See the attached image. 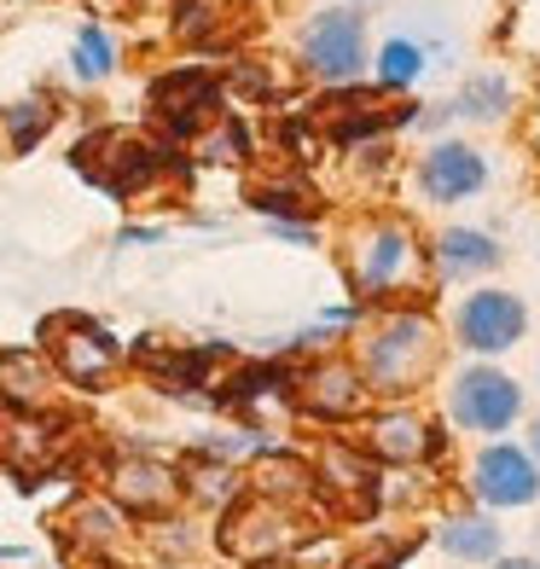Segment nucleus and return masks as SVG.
Wrapping results in <instances>:
<instances>
[{"mask_svg": "<svg viewBox=\"0 0 540 569\" xmlns=\"http://www.w3.org/2000/svg\"><path fill=\"white\" fill-rule=\"evenodd\" d=\"M372 401H413L442 367V331L424 308H383L354 355Z\"/></svg>", "mask_w": 540, "mask_h": 569, "instance_id": "nucleus-1", "label": "nucleus"}, {"mask_svg": "<svg viewBox=\"0 0 540 569\" xmlns=\"http://www.w3.org/2000/svg\"><path fill=\"white\" fill-rule=\"evenodd\" d=\"M343 273L360 308H401V297H419L430 284V250L401 216H378L349 232Z\"/></svg>", "mask_w": 540, "mask_h": 569, "instance_id": "nucleus-2", "label": "nucleus"}, {"mask_svg": "<svg viewBox=\"0 0 540 569\" xmlns=\"http://www.w3.org/2000/svg\"><path fill=\"white\" fill-rule=\"evenodd\" d=\"M41 343L59 383H76V390H106L122 367V343L88 315H53L41 326Z\"/></svg>", "mask_w": 540, "mask_h": 569, "instance_id": "nucleus-3", "label": "nucleus"}, {"mask_svg": "<svg viewBox=\"0 0 540 569\" xmlns=\"http://www.w3.org/2000/svg\"><path fill=\"white\" fill-rule=\"evenodd\" d=\"M302 70L326 88H354L367 70V18L354 7H326L302 23Z\"/></svg>", "mask_w": 540, "mask_h": 569, "instance_id": "nucleus-4", "label": "nucleus"}, {"mask_svg": "<svg viewBox=\"0 0 540 569\" xmlns=\"http://www.w3.org/2000/svg\"><path fill=\"white\" fill-rule=\"evenodd\" d=\"M448 419L459 430H471V436H500L523 419V383L500 372L494 360H477V367H466L453 378V390H448Z\"/></svg>", "mask_w": 540, "mask_h": 569, "instance_id": "nucleus-5", "label": "nucleus"}, {"mask_svg": "<svg viewBox=\"0 0 540 569\" xmlns=\"http://www.w3.org/2000/svg\"><path fill=\"white\" fill-rule=\"evenodd\" d=\"M302 540V511L297 506H273L262 495H239L221 517V552L239 563H273Z\"/></svg>", "mask_w": 540, "mask_h": 569, "instance_id": "nucleus-6", "label": "nucleus"}, {"mask_svg": "<svg viewBox=\"0 0 540 569\" xmlns=\"http://www.w3.org/2000/svg\"><path fill=\"white\" fill-rule=\"evenodd\" d=\"M291 401L308 412V419H320V425H360L372 412L367 378H360L354 355H343V349L308 360V367L297 372V383H291Z\"/></svg>", "mask_w": 540, "mask_h": 569, "instance_id": "nucleus-7", "label": "nucleus"}, {"mask_svg": "<svg viewBox=\"0 0 540 569\" xmlns=\"http://www.w3.org/2000/svg\"><path fill=\"white\" fill-rule=\"evenodd\" d=\"M360 453L383 471H413V465L442 453V436L413 401H383L360 419Z\"/></svg>", "mask_w": 540, "mask_h": 569, "instance_id": "nucleus-8", "label": "nucleus"}, {"mask_svg": "<svg viewBox=\"0 0 540 569\" xmlns=\"http://www.w3.org/2000/svg\"><path fill=\"white\" fill-rule=\"evenodd\" d=\"M523 338H529V308L518 291L482 284V291H471L453 308V343L471 355H511Z\"/></svg>", "mask_w": 540, "mask_h": 569, "instance_id": "nucleus-9", "label": "nucleus"}, {"mask_svg": "<svg viewBox=\"0 0 540 569\" xmlns=\"http://www.w3.org/2000/svg\"><path fill=\"white\" fill-rule=\"evenodd\" d=\"M308 471H314V495L338 506V517H367L383 500V471L360 453V442H343V436H331L308 459Z\"/></svg>", "mask_w": 540, "mask_h": 569, "instance_id": "nucleus-10", "label": "nucleus"}, {"mask_svg": "<svg viewBox=\"0 0 540 569\" xmlns=\"http://www.w3.org/2000/svg\"><path fill=\"white\" fill-rule=\"evenodd\" d=\"M471 500L477 511L500 517V511H523L540 500V465L518 448V442H488L477 459H471Z\"/></svg>", "mask_w": 540, "mask_h": 569, "instance_id": "nucleus-11", "label": "nucleus"}, {"mask_svg": "<svg viewBox=\"0 0 540 569\" xmlns=\"http://www.w3.org/2000/svg\"><path fill=\"white\" fill-rule=\"evenodd\" d=\"M106 500L122 517H169L180 506V465L158 453H117L106 465Z\"/></svg>", "mask_w": 540, "mask_h": 569, "instance_id": "nucleus-12", "label": "nucleus"}, {"mask_svg": "<svg viewBox=\"0 0 540 569\" xmlns=\"http://www.w3.org/2000/svg\"><path fill=\"white\" fill-rule=\"evenodd\" d=\"M419 192L424 203H466L488 192V158L466 140H436L419 158Z\"/></svg>", "mask_w": 540, "mask_h": 569, "instance_id": "nucleus-13", "label": "nucleus"}, {"mask_svg": "<svg viewBox=\"0 0 540 569\" xmlns=\"http://www.w3.org/2000/svg\"><path fill=\"white\" fill-rule=\"evenodd\" d=\"M0 459L18 471V488L30 495L41 482V471L59 459V425L47 419V412H12L7 425H0Z\"/></svg>", "mask_w": 540, "mask_h": 569, "instance_id": "nucleus-14", "label": "nucleus"}, {"mask_svg": "<svg viewBox=\"0 0 540 569\" xmlns=\"http://www.w3.org/2000/svg\"><path fill=\"white\" fill-rule=\"evenodd\" d=\"M216 76L210 70H180V76H163L158 88H151V106H158V117H163V128L169 134H198L203 122H210V111H216Z\"/></svg>", "mask_w": 540, "mask_h": 569, "instance_id": "nucleus-15", "label": "nucleus"}, {"mask_svg": "<svg viewBox=\"0 0 540 569\" xmlns=\"http://www.w3.org/2000/svg\"><path fill=\"white\" fill-rule=\"evenodd\" d=\"M59 390V372L47 367L41 349H7L0 355V401L12 412H47Z\"/></svg>", "mask_w": 540, "mask_h": 569, "instance_id": "nucleus-16", "label": "nucleus"}, {"mask_svg": "<svg viewBox=\"0 0 540 569\" xmlns=\"http://www.w3.org/2000/svg\"><path fill=\"white\" fill-rule=\"evenodd\" d=\"M436 547H442L453 563H494V558H506V529H500L488 511L466 506V511H448V517H442Z\"/></svg>", "mask_w": 540, "mask_h": 569, "instance_id": "nucleus-17", "label": "nucleus"}, {"mask_svg": "<svg viewBox=\"0 0 540 569\" xmlns=\"http://www.w3.org/2000/svg\"><path fill=\"white\" fill-rule=\"evenodd\" d=\"M500 256L506 250L494 244V232H482V227H442V232H436L430 262H436V273H448V279H477V273H494Z\"/></svg>", "mask_w": 540, "mask_h": 569, "instance_id": "nucleus-18", "label": "nucleus"}, {"mask_svg": "<svg viewBox=\"0 0 540 569\" xmlns=\"http://www.w3.org/2000/svg\"><path fill=\"white\" fill-rule=\"evenodd\" d=\"M64 540H70V547H82V552H117L122 540H128V517H122L106 495H88V500L70 506Z\"/></svg>", "mask_w": 540, "mask_h": 569, "instance_id": "nucleus-19", "label": "nucleus"}, {"mask_svg": "<svg viewBox=\"0 0 540 569\" xmlns=\"http://www.w3.org/2000/svg\"><path fill=\"white\" fill-rule=\"evenodd\" d=\"M244 495V471L233 459H216V453H198L192 465H180V500H198V506H233Z\"/></svg>", "mask_w": 540, "mask_h": 569, "instance_id": "nucleus-20", "label": "nucleus"}, {"mask_svg": "<svg viewBox=\"0 0 540 569\" xmlns=\"http://www.w3.org/2000/svg\"><path fill=\"white\" fill-rule=\"evenodd\" d=\"M424 70H430V47L419 36H390L372 59V82L383 93H407V88H419Z\"/></svg>", "mask_w": 540, "mask_h": 569, "instance_id": "nucleus-21", "label": "nucleus"}, {"mask_svg": "<svg viewBox=\"0 0 540 569\" xmlns=\"http://www.w3.org/2000/svg\"><path fill=\"white\" fill-rule=\"evenodd\" d=\"M511 99H518V88H511L506 70H477L466 88L453 93V117H471V122H500L511 111Z\"/></svg>", "mask_w": 540, "mask_h": 569, "instance_id": "nucleus-22", "label": "nucleus"}, {"mask_svg": "<svg viewBox=\"0 0 540 569\" xmlns=\"http://www.w3.org/2000/svg\"><path fill=\"white\" fill-rule=\"evenodd\" d=\"M53 128V106L36 93V99H18V106L0 117V140H7V158H23V151H36L41 134Z\"/></svg>", "mask_w": 540, "mask_h": 569, "instance_id": "nucleus-23", "label": "nucleus"}, {"mask_svg": "<svg viewBox=\"0 0 540 569\" xmlns=\"http://www.w3.org/2000/svg\"><path fill=\"white\" fill-rule=\"evenodd\" d=\"M250 210L262 221H273V227H314V198H308L302 187H256Z\"/></svg>", "mask_w": 540, "mask_h": 569, "instance_id": "nucleus-24", "label": "nucleus"}, {"mask_svg": "<svg viewBox=\"0 0 540 569\" xmlns=\"http://www.w3.org/2000/svg\"><path fill=\"white\" fill-rule=\"evenodd\" d=\"M111 64H117L111 36L99 30V23H82V36H76V76H82V82H99V76H111Z\"/></svg>", "mask_w": 540, "mask_h": 569, "instance_id": "nucleus-25", "label": "nucleus"}, {"mask_svg": "<svg viewBox=\"0 0 540 569\" xmlns=\"http://www.w3.org/2000/svg\"><path fill=\"white\" fill-rule=\"evenodd\" d=\"M244 151H250L244 122H221V134L203 140V163H244Z\"/></svg>", "mask_w": 540, "mask_h": 569, "instance_id": "nucleus-26", "label": "nucleus"}, {"mask_svg": "<svg viewBox=\"0 0 540 569\" xmlns=\"http://www.w3.org/2000/svg\"><path fill=\"white\" fill-rule=\"evenodd\" d=\"M163 232L158 227H122V244H158Z\"/></svg>", "mask_w": 540, "mask_h": 569, "instance_id": "nucleus-27", "label": "nucleus"}, {"mask_svg": "<svg viewBox=\"0 0 540 569\" xmlns=\"http://www.w3.org/2000/svg\"><path fill=\"white\" fill-rule=\"evenodd\" d=\"M534 465H540V412H534V419H529V448H523Z\"/></svg>", "mask_w": 540, "mask_h": 569, "instance_id": "nucleus-28", "label": "nucleus"}, {"mask_svg": "<svg viewBox=\"0 0 540 569\" xmlns=\"http://www.w3.org/2000/svg\"><path fill=\"white\" fill-rule=\"evenodd\" d=\"M488 569H540V558H494Z\"/></svg>", "mask_w": 540, "mask_h": 569, "instance_id": "nucleus-29", "label": "nucleus"}, {"mask_svg": "<svg viewBox=\"0 0 540 569\" xmlns=\"http://www.w3.org/2000/svg\"><path fill=\"white\" fill-rule=\"evenodd\" d=\"M244 569H302V563H286V558H273V563H244Z\"/></svg>", "mask_w": 540, "mask_h": 569, "instance_id": "nucleus-30", "label": "nucleus"}, {"mask_svg": "<svg viewBox=\"0 0 540 569\" xmlns=\"http://www.w3.org/2000/svg\"><path fill=\"white\" fill-rule=\"evenodd\" d=\"M349 7H367V0H349Z\"/></svg>", "mask_w": 540, "mask_h": 569, "instance_id": "nucleus-31", "label": "nucleus"}]
</instances>
